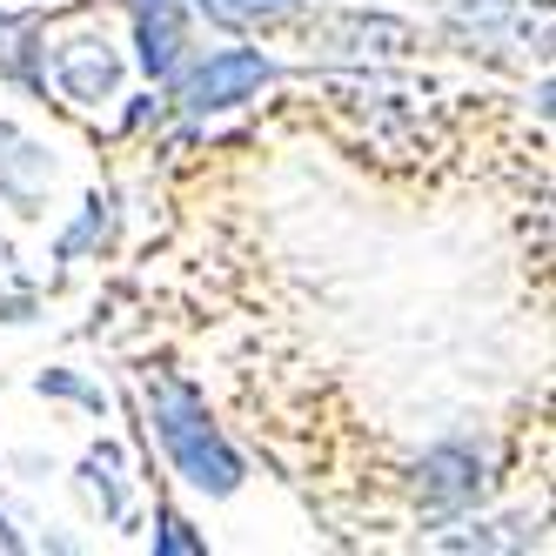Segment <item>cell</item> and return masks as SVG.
<instances>
[{"instance_id":"1","label":"cell","mask_w":556,"mask_h":556,"mask_svg":"<svg viewBox=\"0 0 556 556\" xmlns=\"http://www.w3.org/2000/svg\"><path fill=\"white\" fill-rule=\"evenodd\" d=\"M148 409H154V435H162L168 463L181 469V483L208 490V496H228L242 483V456H235L228 435L208 422V403H202L194 382H175V376L148 369Z\"/></svg>"},{"instance_id":"2","label":"cell","mask_w":556,"mask_h":556,"mask_svg":"<svg viewBox=\"0 0 556 556\" xmlns=\"http://www.w3.org/2000/svg\"><path fill=\"white\" fill-rule=\"evenodd\" d=\"M41 54H48V67H54V88H61L74 108H108L114 94H122V81H128L122 48H114L94 21H81V27L54 34V41H48Z\"/></svg>"},{"instance_id":"3","label":"cell","mask_w":556,"mask_h":556,"mask_svg":"<svg viewBox=\"0 0 556 556\" xmlns=\"http://www.w3.org/2000/svg\"><path fill=\"white\" fill-rule=\"evenodd\" d=\"M268 81H275V67H268L262 48H222L181 81V108L188 114H215V108H235V101H255Z\"/></svg>"},{"instance_id":"4","label":"cell","mask_w":556,"mask_h":556,"mask_svg":"<svg viewBox=\"0 0 556 556\" xmlns=\"http://www.w3.org/2000/svg\"><path fill=\"white\" fill-rule=\"evenodd\" d=\"M54 148H41L21 122H0V202L21 222L41 215V188H54Z\"/></svg>"},{"instance_id":"5","label":"cell","mask_w":556,"mask_h":556,"mask_svg":"<svg viewBox=\"0 0 556 556\" xmlns=\"http://www.w3.org/2000/svg\"><path fill=\"white\" fill-rule=\"evenodd\" d=\"M215 27H228V34H255V27H282V21H295L308 0H194Z\"/></svg>"},{"instance_id":"6","label":"cell","mask_w":556,"mask_h":556,"mask_svg":"<svg viewBox=\"0 0 556 556\" xmlns=\"http://www.w3.org/2000/svg\"><path fill=\"white\" fill-rule=\"evenodd\" d=\"M141 8H148V0H141Z\"/></svg>"}]
</instances>
